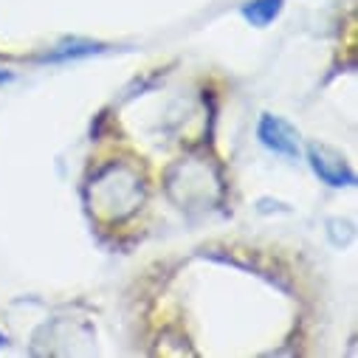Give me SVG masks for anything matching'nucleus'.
Instances as JSON below:
<instances>
[{"label":"nucleus","instance_id":"nucleus-1","mask_svg":"<svg viewBox=\"0 0 358 358\" xmlns=\"http://www.w3.org/2000/svg\"><path fill=\"white\" fill-rule=\"evenodd\" d=\"M257 136L268 150H274L277 155H285V158H296L299 155V133L282 116L265 113L259 119V124H257Z\"/></svg>","mask_w":358,"mask_h":358},{"label":"nucleus","instance_id":"nucleus-2","mask_svg":"<svg viewBox=\"0 0 358 358\" xmlns=\"http://www.w3.org/2000/svg\"><path fill=\"white\" fill-rule=\"evenodd\" d=\"M308 158H310L313 172L322 178L324 184H330V187H352V184H355V172H352V169L344 164V158H341L338 152H333L330 147L310 144Z\"/></svg>","mask_w":358,"mask_h":358},{"label":"nucleus","instance_id":"nucleus-3","mask_svg":"<svg viewBox=\"0 0 358 358\" xmlns=\"http://www.w3.org/2000/svg\"><path fill=\"white\" fill-rule=\"evenodd\" d=\"M282 3H285V0H248V3H243L240 12H243V17L251 26L262 29V26H268L282 12Z\"/></svg>","mask_w":358,"mask_h":358},{"label":"nucleus","instance_id":"nucleus-4","mask_svg":"<svg viewBox=\"0 0 358 358\" xmlns=\"http://www.w3.org/2000/svg\"><path fill=\"white\" fill-rule=\"evenodd\" d=\"M9 79H12V73H9V71H0V85L9 82Z\"/></svg>","mask_w":358,"mask_h":358},{"label":"nucleus","instance_id":"nucleus-5","mask_svg":"<svg viewBox=\"0 0 358 358\" xmlns=\"http://www.w3.org/2000/svg\"><path fill=\"white\" fill-rule=\"evenodd\" d=\"M0 344H6V336L3 333H0Z\"/></svg>","mask_w":358,"mask_h":358}]
</instances>
